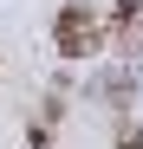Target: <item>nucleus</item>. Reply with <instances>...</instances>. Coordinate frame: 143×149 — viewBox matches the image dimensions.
I'll return each instance as SVG.
<instances>
[{"instance_id":"obj_1","label":"nucleus","mask_w":143,"mask_h":149,"mask_svg":"<svg viewBox=\"0 0 143 149\" xmlns=\"http://www.w3.org/2000/svg\"><path fill=\"white\" fill-rule=\"evenodd\" d=\"M52 45H59V58H91L104 45V19L85 7V0H65L59 19H52Z\"/></svg>"},{"instance_id":"obj_2","label":"nucleus","mask_w":143,"mask_h":149,"mask_svg":"<svg viewBox=\"0 0 143 149\" xmlns=\"http://www.w3.org/2000/svg\"><path fill=\"white\" fill-rule=\"evenodd\" d=\"M137 19H143V0H117L111 7V26H137Z\"/></svg>"},{"instance_id":"obj_3","label":"nucleus","mask_w":143,"mask_h":149,"mask_svg":"<svg viewBox=\"0 0 143 149\" xmlns=\"http://www.w3.org/2000/svg\"><path fill=\"white\" fill-rule=\"evenodd\" d=\"M117 149H143V136H137V130H124V136H117Z\"/></svg>"}]
</instances>
